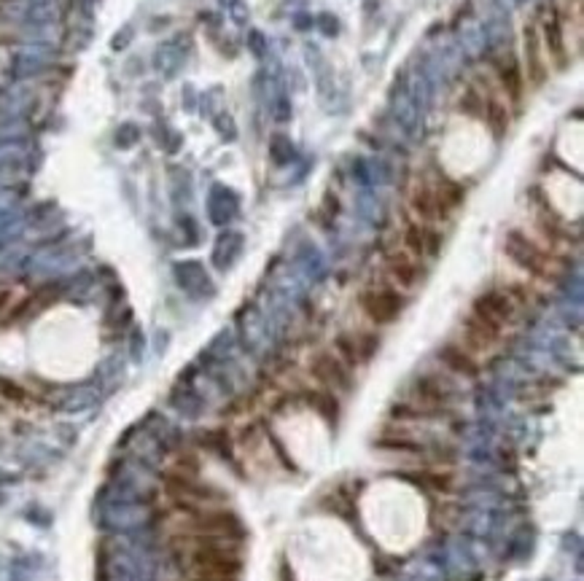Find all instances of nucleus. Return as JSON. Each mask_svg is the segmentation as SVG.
<instances>
[{
  "instance_id": "423d86ee",
  "label": "nucleus",
  "mask_w": 584,
  "mask_h": 581,
  "mask_svg": "<svg viewBox=\"0 0 584 581\" xmlns=\"http://www.w3.org/2000/svg\"><path fill=\"white\" fill-rule=\"evenodd\" d=\"M385 269H388V278L393 280L396 288H414L423 280V266L417 264V258H412L407 251L390 253L388 261H385Z\"/></svg>"
},
{
  "instance_id": "f03ea898",
  "label": "nucleus",
  "mask_w": 584,
  "mask_h": 581,
  "mask_svg": "<svg viewBox=\"0 0 584 581\" xmlns=\"http://www.w3.org/2000/svg\"><path fill=\"white\" fill-rule=\"evenodd\" d=\"M514 299L506 290H487L485 296H479L474 302V313L479 320H485L487 326H493L496 331H504L506 323H511L514 318Z\"/></svg>"
},
{
  "instance_id": "1a4fd4ad",
  "label": "nucleus",
  "mask_w": 584,
  "mask_h": 581,
  "mask_svg": "<svg viewBox=\"0 0 584 581\" xmlns=\"http://www.w3.org/2000/svg\"><path fill=\"white\" fill-rule=\"evenodd\" d=\"M442 361L447 363L450 369H455V372H461V375H466V377L476 375L474 358H471L469 352H463V347H455V345L444 347V350H442Z\"/></svg>"
},
{
  "instance_id": "f8f14e48",
  "label": "nucleus",
  "mask_w": 584,
  "mask_h": 581,
  "mask_svg": "<svg viewBox=\"0 0 584 581\" xmlns=\"http://www.w3.org/2000/svg\"><path fill=\"white\" fill-rule=\"evenodd\" d=\"M525 48H528V60H531V68H533L536 84H541L544 70H541V60H538V48H536V33L533 30H528V33H525Z\"/></svg>"
},
{
  "instance_id": "4468645a",
  "label": "nucleus",
  "mask_w": 584,
  "mask_h": 581,
  "mask_svg": "<svg viewBox=\"0 0 584 581\" xmlns=\"http://www.w3.org/2000/svg\"><path fill=\"white\" fill-rule=\"evenodd\" d=\"M501 81H504V86L509 89V95L514 97V100L520 97V73H517L514 65H509V68L501 70Z\"/></svg>"
},
{
  "instance_id": "ddd939ff",
  "label": "nucleus",
  "mask_w": 584,
  "mask_h": 581,
  "mask_svg": "<svg viewBox=\"0 0 584 581\" xmlns=\"http://www.w3.org/2000/svg\"><path fill=\"white\" fill-rule=\"evenodd\" d=\"M544 33H547L549 51H552V54L558 57V62H563V54H565V51H563V38H560V24H558V19H555V16H552V19H549V22H547V30H544Z\"/></svg>"
},
{
  "instance_id": "2eb2a0df",
  "label": "nucleus",
  "mask_w": 584,
  "mask_h": 581,
  "mask_svg": "<svg viewBox=\"0 0 584 581\" xmlns=\"http://www.w3.org/2000/svg\"><path fill=\"white\" fill-rule=\"evenodd\" d=\"M11 299H14V293H11V288H0V313L11 304Z\"/></svg>"
},
{
  "instance_id": "7ed1b4c3",
  "label": "nucleus",
  "mask_w": 584,
  "mask_h": 581,
  "mask_svg": "<svg viewBox=\"0 0 584 581\" xmlns=\"http://www.w3.org/2000/svg\"><path fill=\"white\" fill-rule=\"evenodd\" d=\"M455 199H458L455 192L431 189V186H417L412 192V210L420 216V221H442V218L450 213Z\"/></svg>"
},
{
  "instance_id": "20e7f679",
  "label": "nucleus",
  "mask_w": 584,
  "mask_h": 581,
  "mask_svg": "<svg viewBox=\"0 0 584 581\" xmlns=\"http://www.w3.org/2000/svg\"><path fill=\"white\" fill-rule=\"evenodd\" d=\"M412 399H414V407L412 412L417 414H431V412H439L444 409L452 399V390L444 380L439 377H423L414 382V390H412Z\"/></svg>"
},
{
  "instance_id": "9b49d317",
  "label": "nucleus",
  "mask_w": 584,
  "mask_h": 581,
  "mask_svg": "<svg viewBox=\"0 0 584 581\" xmlns=\"http://www.w3.org/2000/svg\"><path fill=\"white\" fill-rule=\"evenodd\" d=\"M487 121L493 124V132L501 135L509 127V113H506V108H504L501 103L490 100V103H487Z\"/></svg>"
},
{
  "instance_id": "9d476101",
  "label": "nucleus",
  "mask_w": 584,
  "mask_h": 581,
  "mask_svg": "<svg viewBox=\"0 0 584 581\" xmlns=\"http://www.w3.org/2000/svg\"><path fill=\"white\" fill-rule=\"evenodd\" d=\"M0 399L9 401V404H16V407H25L27 401H30V396H27L25 387H19L16 382H11V380H3V377H0Z\"/></svg>"
},
{
  "instance_id": "39448f33",
  "label": "nucleus",
  "mask_w": 584,
  "mask_h": 581,
  "mask_svg": "<svg viewBox=\"0 0 584 581\" xmlns=\"http://www.w3.org/2000/svg\"><path fill=\"white\" fill-rule=\"evenodd\" d=\"M506 253L523 269L533 272V275H544L547 272V253H541L533 242L523 237L520 231H511L509 237H506Z\"/></svg>"
},
{
  "instance_id": "0eeeda50",
  "label": "nucleus",
  "mask_w": 584,
  "mask_h": 581,
  "mask_svg": "<svg viewBox=\"0 0 584 581\" xmlns=\"http://www.w3.org/2000/svg\"><path fill=\"white\" fill-rule=\"evenodd\" d=\"M439 245H442V237L426 224H410L404 231V251L417 261L428 258V256H437Z\"/></svg>"
},
{
  "instance_id": "6e6552de",
  "label": "nucleus",
  "mask_w": 584,
  "mask_h": 581,
  "mask_svg": "<svg viewBox=\"0 0 584 581\" xmlns=\"http://www.w3.org/2000/svg\"><path fill=\"white\" fill-rule=\"evenodd\" d=\"M313 375H316L320 382L334 385V387H348V382H350L348 369H345L340 358H334V355H320L316 361V366H313Z\"/></svg>"
},
{
  "instance_id": "f257e3e1",
  "label": "nucleus",
  "mask_w": 584,
  "mask_h": 581,
  "mask_svg": "<svg viewBox=\"0 0 584 581\" xmlns=\"http://www.w3.org/2000/svg\"><path fill=\"white\" fill-rule=\"evenodd\" d=\"M402 293L399 288H388V286H377V288L364 290L361 296V310H364L375 323H390L393 318L402 313Z\"/></svg>"
}]
</instances>
